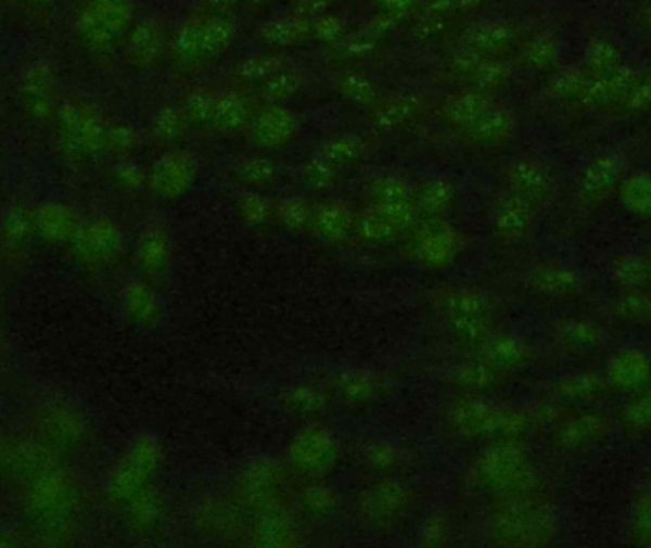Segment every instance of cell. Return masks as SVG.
I'll list each match as a JSON object with an SVG mask.
<instances>
[{
	"label": "cell",
	"mask_w": 651,
	"mask_h": 548,
	"mask_svg": "<svg viewBox=\"0 0 651 548\" xmlns=\"http://www.w3.org/2000/svg\"><path fill=\"white\" fill-rule=\"evenodd\" d=\"M22 93L27 105L50 107L55 95V73L48 63H33L22 75Z\"/></svg>",
	"instance_id": "cell-1"
},
{
	"label": "cell",
	"mask_w": 651,
	"mask_h": 548,
	"mask_svg": "<svg viewBox=\"0 0 651 548\" xmlns=\"http://www.w3.org/2000/svg\"><path fill=\"white\" fill-rule=\"evenodd\" d=\"M16 2L27 10H47L54 4V0H16Z\"/></svg>",
	"instance_id": "cell-2"
}]
</instances>
